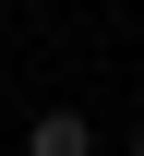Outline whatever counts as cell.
Listing matches in <instances>:
<instances>
[{
    "label": "cell",
    "instance_id": "7a4b0ae2",
    "mask_svg": "<svg viewBox=\"0 0 144 156\" xmlns=\"http://www.w3.org/2000/svg\"><path fill=\"white\" fill-rule=\"evenodd\" d=\"M132 156H144V132H132Z\"/></svg>",
    "mask_w": 144,
    "mask_h": 156
},
{
    "label": "cell",
    "instance_id": "6da1fadb",
    "mask_svg": "<svg viewBox=\"0 0 144 156\" xmlns=\"http://www.w3.org/2000/svg\"><path fill=\"white\" fill-rule=\"evenodd\" d=\"M24 156H96V120H84V108H36Z\"/></svg>",
    "mask_w": 144,
    "mask_h": 156
}]
</instances>
